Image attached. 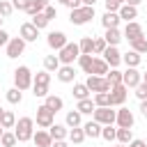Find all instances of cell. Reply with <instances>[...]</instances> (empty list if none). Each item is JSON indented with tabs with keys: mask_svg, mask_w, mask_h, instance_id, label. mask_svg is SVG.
I'll list each match as a JSON object with an SVG mask.
<instances>
[{
	"mask_svg": "<svg viewBox=\"0 0 147 147\" xmlns=\"http://www.w3.org/2000/svg\"><path fill=\"white\" fill-rule=\"evenodd\" d=\"M32 133H34V119H32V117H21V119H16V124H14V136H16L18 142L32 140Z\"/></svg>",
	"mask_w": 147,
	"mask_h": 147,
	"instance_id": "cell-1",
	"label": "cell"
},
{
	"mask_svg": "<svg viewBox=\"0 0 147 147\" xmlns=\"http://www.w3.org/2000/svg\"><path fill=\"white\" fill-rule=\"evenodd\" d=\"M78 55H80V48H78L76 41H67V44L57 51V60H60V64H74V62L78 60Z\"/></svg>",
	"mask_w": 147,
	"mask_h": 147,
	"instance_id": "cell-2",
	"label": "cell"
},
{
	"mask_svg": "<svg viewBox=\"0 0 147 147\" xmlns=\"http://www.w3.org/2000/svg\"><path fill=\"white\" fill-rule=\"evenodd\" d=\"M32 71H30V67H25V64H21V67H16L14 69V87H18L21 92L23 90H28V87H32Z\"/></svg>",
	"mask_w": 147,
	"mask_h": 147,
	"instance_id": "cell-3",
	"label": "cell"
},
{
	"mask_svg": "<svg viewBox=\"0 0 147 147\" xmlns=\"http://www.w3.org/2000/svg\"><path fill=\"white\" fill-rule=\"evenodd\" d=\"M92 18H94V7H87V5H80L78 9H71V14H69V21L74 25H85Z\"/></svg>",
	"mask_w": 147,
	"mask_h": 147,
	"instance_id": "cell-4",
	"label": "cell"
},
{
	"mask_svg": "<svg viewBox=\"0 0 147 147\" xmlns=\"http://www.w3.org/2000/svg\"><path fill=\"white\" fill-rule=\"evenodd\" d=\"M115 115H117V110H113V106H101V108H94L92 119L99 122L101 126H106V124H115Z\"/></svg>",
	"mask_w": 147,
	"mask_h": 147,
	"instance_id": "cell-5",
	"label": "cell"
},
{
	"mask_svg": "<svg viewBox=\"0 0 147 147\" xmlns=\"http://www.w3.org/2000/svg\"><path fill=\"white\" fill-rule=\"evenodd\" d=\"M110 106L115 108V106H124V101H126V96H129V87L124 85V83H119V85H113L110 87Z\"/></svg>",
	"mask_w": 147,
	"mask_h": 147,
	"instance_id": "cell-6",
	"label": "cell"
},
{
	"mask_svg": "<svg viewBox=\"0 0 147 147\" xmlns=\"http://www.w3.org/2000/svg\"><path fill=\"white\" fill-rule=\"evenodd\" d=\"M25 44H28V41H25L23 37H11V39L7 41V46H5V48H7V57H11V60H14V57L23 55Z\"/></svg>",
	"mask_w": 147,
	"mask_h": 147,
	"instance_id": "cell-7",
	"label": "cell"
},
{
	"mask_svg": "<svg viewBox=\"0 0 147 147\" xmlns=\"http://www.w3.org/2000/svg\"><path fill=\"white\" fill-rule=\"evenodd\" d=\"M85 85H87L90 92H110V85H108V80H106L103 76H94V74H90L87 80H85Z\"/></svg>",
	"mask_w": 147,
	"mask_h": 147,
	"instance_id": "cell-8",
	"label": "cell"
},
{
	"mask_svg": "<svg viewBox=\"0 0 147 147\" xmlns=\"http://www.w3.org/2000/svg\"><path fill=\"white\" fill-rule=\"evenodd\" d=\"M53 122H55V113L48 106H39L37 108V126L39 129H48Z\"/></svg>",
	"mask_w": 147,
	"mask_h": 147,
	"instance_id": "cell-9",
	"label": "cell"
},
{
	"mask_svg": "<svg viewBox=\"0 0 147 147\" xmlns=\"http://www.w3.org/2000/svg\"><path fill=\"white\" fill-rule=\"evenodd\" d=\"M140 80H142V74L138 71V67H126V71H122V83L129 90H133Z\"/></svg>",
	"mask_w": 147,
	"mask_h": 147,
	"instance_id": "cell-10",
	"label": "cell"
},
{
	"mask_svg": "<svg viewBox=\"0 0 147 147\" xmlns=\"http://www.w3.org/2000/svg\"><path fill=\"white\" fill-rule=\"evenodd\" d=\"M133 122H136L133 113H131L129 108L119 106V110H117V115H115V124H117V126H124V129H133Z\"/></svg>",
	"mask_w": 147,
	"mask_h": 147,
	"instance_id": "cell-11",
	"label": "cell"
},
{
	"mask_svg": "<svg viewBox=\"0 0 147 147\" xmlns=\"http://www.w3.org/2000/svg\"><path fill=\"white\" fill-rule=\"evenodd\" d=\"M67 41H69V39H67V34H64V32H60V30H55V32H48V34H46V44H48V48H53V51H60Z\"/></svg>",
	"mask_w": 147,
	"mask_h": 147,
	"instance_id": "cell-12",
	"label": "cell"
},
{
	"mask_svg": "<svg viewBox=\"0 0 147 147\" xmlns=\"http://www.w3.org/2000/svg\"><path fill=\"white\" fill-rule=\"evenodd\" d=\"M101 55H103V60L108 62V67H110V69H115V67H119V64H122V53L117 51V46H106V51H103Z\"/></svg>",
	"mask_w": 147,
	"mask_h": 147,
	"instance_id": "cell-13",
	"label": "cell"
},
{
	"mask_svg": "<svg viewBox=\"0 0 147 147\" xmlns=\"http://www.w3.org/2000/svg\"><path fill=\"white\" fill-rule=\"evenodd\" d=\"M145 32H142V25L138 23V21H129L126 23V28H124V32H122V37L126 39V41H133V39H138V37H142Z\"/></svg>",
	"mask_w": 147,
	"mask_h": 147,
	"instance_id": "cell-14",
	"label": "cell"
},
{
	"mask_svg": "<svg viewBox=\"0 0 147 147\" xmlns=\"http://www.w3.org/2000/svg\"><path fill=\"white\" fill-rule=\"evenodd\" d=\"M55 76H57L60 83H74L76 80V69H74V64H60Z\"/></svg>",
	"mask_w": 147,
	"mask_h": 147,
	"instance_id": "cell-15",
	"label": "cell"
},
{
	"mask_svg": "<svg viewBox=\"0 0 147 147\" xmlns=\"http://www.w3.org/2000/svg\"><path fill=\"white\" fill-rule=\"evenodd\" d=\"M32 142H34L37 147H51V145H53V138H51L48 129H37V131L32 133Z\"/></svg>",
	"mask_w": 147,
	"mask_h": 147,
	"instance_id": "cell-16",
	"label": "cell"
},
{
	"mask_svg": "<svg viewBox=\"0 0 147 147\" xmlns=\"http://www.w3.org/2000/svg\"><path fill=\"white\" fill-rule=\"evenodd\" d=\"M48 133H51L53 140H67V136H69V126H67V124H57V122H53V124L48 126Z\"/></svg>",
	"mask_w": 147,
	"mask_h": 147,
	"instance_id": "cell-17",
	"label": "cell"
},
{
	"mask_svg": "<svg viewBox=\"0 0 147 147\" xmlns=\"http://www.w3.org/2000/svg\"><path fill=\"white\" fill-rule=\"evenodd\" d=\"M117 14H119V18L122 21H136L138 18V7H131V5H122L119 9H117Z\"/></svg>",
	"mask_w": 147,
	"mask_h": 147,
	"instance_id": "cell-18",
	"label": "cell"
},
{
	"mask_svg": "<svg viewBox=\"0 0 147 147\" xmlns=\"http://www.w3.org/2000/svg\"><path fill=\"white\" fill-rule=\"evenodd\" d=\"M119 21H122V18H119L117 11H106V14L101 16V25H103L106 30H108V28H119Z\"/></svg>",
	"mask_w": 147,
	"mask_h": 147,
	"instance_id": "cell-19",
	"label": "cell"
},
{
	"mask_svg": "<svg viewBox=\"0 0 147 147\" xmlns=\"http://www.w3.org/2000/svg\"><path fill=\"white\" fill-rule=\"evenodd\" d=\"M21 37L25 39V41H37V37H39V30L28 21V23H23L21 25Z\"/></svg>",
	"mask_w": 147,
	"mask_h": 147,
	"instance_id": "cell-20",
	"label": "cell"
},
{
	"mask_svg": "<svg viewBox=\"0 0 147 147\" xmlns=\"http://www.w3.org/2000/svg\"><path fill=\"white\" fill-rule=\"evenodd\" d=\"M94 101H92V96H87V99H78L76 101V110L80 113V115H92L94 113Z\"/></svg>",
	"mask_w": 147,
	"mask_h": 147,
	"instance_id": "cell-21",
	"label": "cell"
},
{
	"mask_svg": "<svg viewBox=\"0 0 147 147\" xmlns=\"http://www.w3.org/2000/svg\"><path fill=\"white\" fill-rule=\"evenodd\" d=\"M83 131H85V138H101V124L90 119L83 124Z\"/></svg>",
	"mask_w": 147,
	"mask_h": 147,
	"instance_id": "cell-22",
	"label": "cell"
},
{
	"mask_svg": "<svg viewBox=\"0 0 147 147\" xmlns=\"http://www.w3.org/2000/svg\"><path fill=\"white\" fill-rule=\"evenodd\" d=\"M103 39H106V44H108V46H117L124 37H122L119 28H108V30H106V34H103Z\"/></svg>",
	"mask_w": 147,
	"mask_h": 147,
	"instance_id": "cell-23",
	"label": "cell"
},
{
	"mask_svg": "<svg viewBox=\"0 0 147 147\" xmlns=\"http://www.w3.org/2000/svg\"><path fill=\"white\" fill-rule=\"evenodd\" d=\"M122 62H124L126 67H140L142 55H140V53H136V51H129V53H124V55H122Z\"/></svg>",
	"mask_w": 147,
	"mask_h": 147,
	"instance_id": "cell-24",
	"label": "cell"
},
{
	"mask_svg": "<svg viewBox=\"0 0 147 147\" xmlns=\"http://www.w3.org/2000/svg\"><path fill=\"white\" fill-rule=\"evenodd\" d=\"M69 142L71 145H80L83 140H85V131H83V124L80 126H74V129H69Z\"/></svg>",
	"mask_w": 147,
	"mask_h": 147,
	"instance_id": "cell-25",
	"label": "cell"
},
{
	"mask_svg": "<svg viewBox=\"0 0 147 147\" xmlns=\"http://www.w3.org/2000/svg\"><path fill=\"white\" fill-rule=\"evenodd\" d=\"M108 69H110V67H108V62H106L103 57H94V62H92V74H94V76H106Z\"/></svg>",
	"mask_w": 147,
	"mask_h": 147,
	"instance_id": "cell-26",
	"label": "cell"
},
{
	"mask_svg": "<svg viewBox=\"0 0 147 147\" xmlns=\"http://www.w3.org/2000/svg\"><path fill=\"white\" fill-rule=\"evenodd\" d=\"M44 106H48L53 113H57V110H62V108H64V101H62V96L48 94V96H46V101H44Z\"/></svg>",
	"mask_w": 147,
	"mask_h": 147,
	"instance_id": "cell-27",
	"label": "cell"
},
{
	"mask_svg": "<svg viewBox=\"0 0 147 147\" xmlns=\"http://www.w3.org/2000/svg\"><path fill=\"white\" fill-rule=\"evenodd\" d=\"M64 124H67L69 129L80 126V124H83V115H80L78 110H69V113H67V117H64Z\"/></svg>",
	"mask_w": 147,
	"mask_h": 147,
	"instance_id": "cell-28",
	"label": "cell"
},
{
	"mask_svg": "<svg viewBox=\"0 0 147 147\" xmlns=\"http://www.w3.org/2000/svg\"><path fill=\"white\" fill-rule=\"evenodd\" d=\"M46 7H48V0H30V2H28V9H25V11H28L30 16H34V14L44 11Z\"/></svg>",
	"mask_w": 147,
	"mask_h": 147,
	"instance_id": "cell-29",
	"label": "cell"
},
{
	"mask_svg": "<svg viewBox=\"0 0 147 147\" xmlns=\"http://www.w3.org/2000/svg\"><path fill=\"white\" fill-rule=\"evenodd\" d=\"M76 62H78V67H80V69H83L87 76L92 74V62H94V55H83V53H80Z\"/></svg>",
	"mask_w": 147,
	"mask_h": 147,
	"instance_id": "cell-30",
	"label": "cell"
},
{
	"mask_svg": "<svg viewBox=\"0 0 147 147\" xmlns=\"http://www.w3.org/2000/svg\"><path fill=\"white\" fill-rule=\"evenodd\" d=\"M14 124H16V115H14L11 110H2V115H0V126H2V129H14Z\"/></svg>",
	"mask_w": 147,
	"mask_h": 147,
	"instance_id": "cell-31",
	"label": "cell"
},
{
	"mask_svg": "<svg viewBox=\"0 0 147 147\" xmlns=\"http://www.w3.org/2000/svg\"><path fill=\"white\" fill-rule=\"evenodd\" d=\"M115 140L122 142V145H129V142L133 140V131H131V129H124V126H117V136H115Z\"/></svg>",
	"mask_w": 147,
	"mask_h": 147,
	"instance_id": "cell-32",
	"label": "cell"
},
{
	"mask_svg": "<svg viewBox=\"0 0 147 147\" xmlns=\"http://www.w3.org/2000/svg\"><path fill=\"white\" fill-rule=\"evenodd\" d=\"M78 48H80L83 55H92V51H94V37H83L78 41Z\"/></svg>",
	"mask_w": 147,
	"mask_h": 147,
	"instance_id": "cell-33",
	"label": "cell"
},
{
	"mask_svg": "<svg viewBox=\"0 0 147 147\" xmlns=\"http://www.w3.org/2000/svg\"><path fill=\"white\" fill-rule=\"evenodd\" d=\"M103 78L108 80V85H110V87H113V85H119V83H122V71H119L117 67H115V69H108Z\"/></svg>",
	"mask_w": 147,
	"mask_h": 147,
	"instance_id": "cell-34",
	"label": "cell"
},
{
	"mask_svg": "<svg viewBox=\"0 0 147 147\" xmlns=\"http://www.w3.org/2000/svg\"><path fill=\"white\" fill-rule=\"evenodd\" d=\"M71 94H74V99L78 101V99H87L92 92L87 90V85H85V83H74V92H71Z\"/></svg>",
	"mask_w": 147,
	"mask_h": 147,
	"instance_id": "cell-35",
	"label": "cell"
},
{
	"mask_svg": "<svg viewBox=\"0 0 147 147\" xmlns=\"http://www.w3.org/2000/svg\"><path fill=\"white\" fill-rule=\"evenodd\" d=\"M129 44H131V51H136V53H140V55L147 53V37H145V34L138 37V39H133V41H129Z\"/></svg>",
	"mask_w": 147,
	"mask_h": 147,
	"instance_id": "cell-36",
	"label": "cell"
},
{
	"mask_svg": "<svg viewBox=\"0 0 147 147\" xmlns=\"http://www.w3.org/2000/svg\"><path fill=\"white\" fill-rule=\"evenodd\" d=\"M30 18H32L30 23H32V25H34L37 30H44V28H48V23H51V21L46 18V14H44V11H39V14H34V16H30Z\"/></svg>",
	"mask_w": 147,
	"mask_h": 147,
	"instance_id": "cell-37",
	"label": "cell"
},
{
	"mask_svg": "<svg viewBox=\"0 0 147 147\" xmlns=\"http://www.w3.org/2000/svg\"><path fill=\"white\" fill-rule=\"evenodd\" d=\"M44 69L51 71V74H55V71L60 69V60H57V55H46V57H44Z\"/></svg>",
	"mask_w": 147,
	"mask_h": 147,
	"instance_id": "cell-38",
	"label": "cell"
},
{
	"mask_svg": "<svg viewBox=\"0 0 147 147\" xmlns=\"http://www.w3.org/2000/svg\"><path fill=\"white\" fill-rule=\"evenodd\" d=\"M32 85H51V71H37L32 76Z\"/></svg>",
	"mask_w": 147,
	"mask_h": 147,
	"instance_id": "cell-39",
	"label": "cell"
},
{
	"mask_svg": "<svg viewBox=\"0 0 147 147\" xmlns=\"http://www.w3.org/2000/svg\"><path fill=\"white\" fill-rule=\"evenodd\" d=\"M5 96H7V101H9L11 106H16V103H21V101H23V92H21L18 87L7 90V94H5Z\"/></svg>",
	"mask_w": 147,
	"mask_h": 147,
	"instance_id": "cell-40",
	"label": "cell"
},
{
	"mask_svg": "<svg viewBox=\"0 0 147 147\" xmlns=\"http://www.w3.org/2000/svg\"><path fill=\"white\" fill-rule=\"evenodd\" d=\"M16 136H14V131H7L5 129V133H2V138H0V147H16Z\"/></svg>",
	"mask_w": 147,
	"mask_h": 147,
	"instance_id": "cell-41",
	"label": "cell"
},
{
	"mask_svg": "<svg viewBox=\"0 0 147 147\" xmlns=\"http://www.w3.org/2000/svg\"><path fill=\"white\" fill-rule=\"evenodd\" d=\"M94 106L96 108H101V106H110V94L108 92H94Z\"/></svg>",
	"mask_w": 147,
	"mask_h": 147,
	"instance_id": "cell-42",
	"label": "cell"
},
{
	"mask_svg": "<svg viewBox=\"0 0 147 147\" xmlns=\"http://www.w3.org/2000/svg\"><path fill=\"white\" fill-rule=\"evenodd\" d=\"M115 136H117V129H115L113 124H106V126H101V138H103V140H108V142H115Z\"/></svg>",
	"mask_w": 147,
	"mask_h": 147,
	"instance_id": "cell-43",
	"label": "cell"
},
{
	"mask_svg": "<svg viewBox=\"0 0 147 147\" xmlns=\"http://www.w3.org/2000/svg\"><path fill=\"white\" fill-rule=\"evenodd\" d=\"M11 14H14L11 0H0V16H2V18H9Z\"/></svg>",
	"mask_w": 147,
	"mask_h": 147,
	"instance_id": "cell-44",
	"label": "cell"
},
{
	"mask_svg": "<svg viewBox=\"0 0 147 147\" xmlns=\"http://www.w3.org/2000/svg\"><path fill=\"white\" fill-rule=\"evenodd\" d=\"M106 46H108L106 39H103V37H96V39H94V51H92V55H101V53L106 51Z\"/></svg>",
	"mask_w": 147,
	"mask_h": 147,
	"instance_id": "cell-45",
	"label": "cell"
},
{
	"mask_svg": "<svg viewBox=\"0 0 147 147\" xmlns=\"http://www.w3.org/2000/svg\"><path fill=\"white\" fill-rule=\"evenodd\" d=\"M133 90H136L133 94H136V96H138L140 101H142V99H147V83H142V80H140V83H138V85H136Z\"/></svg>",
	"mask_w": 147,
	"mask_h": 147,
	"instance_id": "cell-46",
	"label": "cell"
},
{
	"mask_svg": "<svg viewBox=\"0 0 147 147\" xmlns=\"http://www.w3.org/2000/svg\"><path fill=\"white\" fill-rule=\"evenodd\" d=\"M32 94L46 99V96H48V85H32Z\"/></svg>",
	"mask_w": 147,
	"mask_h": 147,
	"instance_id": "cell-47",
	"label": "cell"
},
{
	"mask_svg": "<svg viewBox=\"0 0 147 147\" xmlns=\"http://www.w3.org/2000/svg\"><path fill=\"white\" fill-rule=\"evenodd\" d=\"M103 2H106V11H117L124 5V0H103Z\"/></svg>",
	"mask_w": 147,
	"mask_h": 147,
	"instance_id": "cell-48",
	"label": "cell"
},
{
	"mask_svg": "<svg viewBox=\"0 0 147 147\" xmlns=\"http://www.w3.org/2000/svg\"><path fill=\"white\" fill-rule=\"evenodd\" d=\"M28 2H30V0H11V7L18 9V11H25V9H28Z\"/></svg>",
	"mask_w": 147,
	"mask_h": 147,
	"instance_id": "cell-49",
	"label": "cell"
},
{
	"mask_svg": "<svg viewBox=\"0 0 147 147\" xmlns=\"http://www.w3.org/2000/svg\"><path fill=\"white\" fill-rule=\"evenodd\" d=\"M44 14H46V18H48V21H53V18H57V9H55L53 5H48V7L44 9Z\"/></svg>",
	"mask_w": 147,
	"mask_h": 147,
	"instance_id": "cell-50",
	"label": "cell"
},
{
	"mask_svg": "<svg viewBox=\"0 0 147 147\" xmlns=\"http://www.w3.org/2000/svg\"><path fill=\"white\" fill-rule=\"evenodd\" d=\"M9 39H11V37H9V34L0 28V46H7V41H9Z\"/></svg>",
	"mask_w": 147,
	"mask_h": 147,
	"instance_id": "cell-51",
	"label": "cell"
},
{
	"mask_svg": "<svg viewBox=\"0 0 147 147\" xmlns=\"http://www.w3.org/2000/svg\"><path fill=\"white\" fill-rule=\"evenodd\" d=\"M129 147H147V142H145V140H140V138H133V140L129 142Z\"/></svg>",
	"mask_w": 147,
	"mask_h": 147,
	"instance_id": "cell-52",
	"label": "cell"
},
{
	"mask_svg": "<svg viewBox=\"0 0 147 147\" xmlns=\"http://www.w3.org/2000/svg\"><path fill=\"white\" fill-rule=\"evenodd\" d=\"M51 147H69V145H67V140H53Z\"/></svg>",
	"mask_w": 147,
	"mask_h": 147,
	"instance_id": "cell-53",
	"label": "cell"
},
{
	"mask_svg": "<svg viewBox=\"0 0 147 147\" xmlns=\"http://www.w3.org/2000/svg\"><path fill=\"white\" fill-rule=\"evenodd\" d=\"M140 113L147 117V99H142V101H140Z\"/></svg>",
	"mask_w": 147,
	"mask_h": 147,
	"instance_id": "cell-54",
	"label": "cell"
},
{
	"mask_svg": "<svg viewBox=\"0 0 147 147\" xmlns=\"http://www.w3.org/2000/svg\"><path fill=\"white\" fill-rule=\"evenodd\" d=\"M80 5H83V2H80V0H71V2H69V9H78V7H80Z\"/></svg>",
	"mask_w": 147,
	"mask_h": 147,
	"instance_id": "cell-55",
	"label": "cell"
},
{
	"mask_svg": "<svg viewBox=\"0 0 147 147\" xmlns=\"http://www.w3.org/2000/svg\"><path fill=\"white\" fill-rule=\"evenodd\" d=\"M142 0H124V5H131V7H138Z\"/></svg>",
	"mask_w": 147,
	"mask_h": 147,
	"instance_id": "cell-56",
	"label": "cell"
},
{
	"mask_svg": "<svg viewBox=\"0 0 147 147\" xmlns=\"http://www.w3.org/2000/svg\"><path fill=\"white\" fill-rule=\"evenodd\" d=\"M80 2H83V5H87V7H94V2H96V0H80Z\"/></svg>",
	"mask_w": 147,
	"mask_h": 147,
	"instance_id": "cell-57",
	"label": "cell"
},
{
	"mask_svg": "<svg viewBox=\"0 0 147 147\" xmlns=\"http://www.w3.org/2000/svg\"><path fill=\"white\" fill-rule=\"evenodd\" d=\"M57 2H60V5H64V7H69V2H71V0H57Z\"/></svg>",
	"mask_w": 147,
	"mask_h": 147,
	"instance_id": "cell-58",
	"label": "cell"
},
{
	"mask_svg": "<svg viewBox=\"0 0 147 147\" xmlns=\"http://www.w3.org/2000/svg\"><path fill=\"white\" fill-rule=\"evenodd\" d=\"M142 83H147V71H145V74H142Z\"/></svg>",
	"mask_w": 147,
	"mask_h": 147,
	"instance_id": "cell-59",
	"label": "cell"
},
{
	"mask_svg": "<svg viewBox=\"0 0 147 147\" xmlns=\"http://www.w3.org/2000/svg\"><path fill=\"white\" fill-rule=\"evenodd\" d=\"M113 147H129V145H122V142H117V145H113Z\"/></svg>",
	"mask_w": 147,
	"mask_h": 147,
	"instance_id": "cell-60",
	"label": "cell"
},
{
	"mask_svg": "<svg viewBox=\"0 0 147 147\" xmlns=\"http://www.w3.org/2000/svg\"><path fill=\"white\" fill-rule=\"evenodd\" d=\"M2 133H5V129H2V126H0V138H2Z\"/></svg>",
	"mask_w": 147,
	"mask_h": 147,
	"instance_id": "cell-61",
	"label": "cell"
},
{
	"mask_svg": "<svg viewBox=\"0 0 147 147\" xmlns=\"http://www.w3.org/2000/svg\"><path fill=\"white\" fill-rule=\"evenodd\" d=\"M2 21H5V18H2V16H0V28H2Z\"/></svg>",
	"mask_w": 147,
	"mask_h": 147,
	"instance_id": "cell-62",
	"label": "cell"
}]
</instances>
